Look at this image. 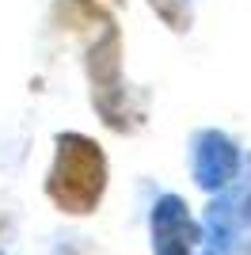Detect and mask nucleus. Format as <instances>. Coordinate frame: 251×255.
<instances>
[{
  "mask_svg": "<svg viewBox=\"0 0 251 255\" xmlns=\"http://www.w3.org/2000/svg\"><path fill=\"white\" fill-rule=\"evenodd\" d=\"M0 255H4V252H0Z\"/></svg>",
  "mask_w": 251,
  "mask_h": 255,
  "instance_id": "6e6552de",
  "label": "nucleus"
},
{
  "mask_svg": "<svg viewBox=\"0 0 251 255\" xmlns=\"http://www.w3.org/2000/svg\"><path fill=\"white\" fill-rule=\"evenodd\" d=\"M244 171L240 145L221 129H198L190 137V175L202 191H229Z\"/></svg>",
  "mask_w": 251,
  "mask_h": 255,
  "instance_id": "20e7f679",
  "label": "nucleus"
},
{
  "mask_svg": "<svg viewBox=\"0 0 251 255\" xmlns=\"http://www.w3.org/2000/svg\"><path fill=\"white\" fill-rule=\"evenodd\" d=\"M148 233L156 255H194L198 240H206L198 221L190 217V206L179 194H160L148 213Z\"/></svg>",
  "mask_w": 251,
  "mask_h": 255,
  "instance_id": "39448f33",
  "label": "nucleus"
},
{
  "mask_svg": "<svg viewBox=\"0 0 251 255\" xmlns=\"http://www.w3.org/2000/svg\"><path fill=\"white\" fill-rule=\"evenodd\" d=\"M148 4H152V11H156V15L171 27V31H187V27H190V8H187V0H148Z\"/></svg>",
  "mask_w": 251,
  "mask_h": 255,
  "instance_id": "423d86ee",
  "label": "nucleus"
},
{
  "mask_svg": "<svg viewBox=\"0 0 251 255\" xmlns=\"http://www.w3.org/2000/svg\"><path fill=\"white\" fill-rule=\"evenodd\" d=\"M202 229L209 255H251V152L240 179L206 206Z\"/></svg>",
  "mask_w": 251,
  "mask_h": 255,
  "instance_id": "7ed1b4c3",
  "label": "nucleus"
},
{
  "mask_svg": "<svg viewBox=\"0 0 251 255\" xmlns=\"http://www.w3.org/2000/svg\"><path fill=\"white\" fill-rule=\"evenodd\" d=\"M53 23L84 38V73L92 84V107L111 129H133V111L122 80V31L99 0H53Z\"/></svg>",
  "mask_w": 251,
  "mask_h": 255,
  "instance_id": "f257e3e1",
  "label": "nucleus"
},
{
  "mask_svg": "<svg viewBox=\"0 0 251 255\" xmlns=\"http://www.w3.org/2000/svg\"><path fill=\"white\" fill-rule=\"evenodd\" d=\"M111 4H126V0H111Z\"/></svg>",
  "mask_w": 251,
  "mask_h": 255,
  "instance_id": "0eeeda50",
  "label": "nucleus"
},
{
  "mask_svg": "<svg viewBox=\"0 0 251 255\" xmlns=\"http://www.w3.org/2000/svg\"><path fill=\"white\" fill-rule=\"evenodd\" d=\"M107 191V152L88 133H57L53 164L46 175V198L69 217H88L99 210Z\"/></svg>",
  "mask_w": 251,
  "mask_h": 255,
  "instance_id": "f03ea898",
  "label": "nucleus"
}]
</instances>
